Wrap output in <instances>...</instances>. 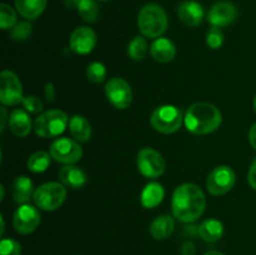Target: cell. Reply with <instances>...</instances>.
<instances>
[{
    "mask_svg": "<svg viewBox=\"0 0 256 255\" xmlns=\"http://www.w3.org/2000/svg\"><path fill=\"white\" fill-rule=\"evenodd\" d=\"M206 206V198L198 185L185 182L174 190L172 199V215L182 222L199 219Z\"/></svg>",
    "mask_w": 256,
    "mask_h": 255,
    "instance_id": "6da1fadb",
    "label": "cell"
},
{
    "mask_svg": "<svg viewBox=\"0 0 256 255\" xmlns=\"http://www.w3.org/2000/svg\"><path fill=\"white\" fill-rule=\"evenodd\" d=\"M222 116L220 110L210 102H195L188 109L184 122L190 132L196 135H206L215 132L220 126Z\"/></svg>",
    "mask_w": 256,
    "mask_h": 255,
    "instance_id": "7a4b0ae2",
    "label": "cell"
},
{
    "mask_svg": "<svg viewBox=\"0 0 256 255\" xmlns=\"http://www.w3.org/2000/svg\"><path fill=\"white\" fill-rule=\"evenodd\" d=\"M138 26L144 36L160 38L168 29V15L160 5L146 4L138 15Z\"/></svg>",
    "mask_w": 256,
    "mask_h": 255,
    "instance_id": "3957f363",
    "label": "cell"
},
{
    "mask_svg": "<svg viewBox=\"0 0 256 255\" xmlns=\"http://www.w3.org/2000/svg\"><path fill=\"white\" fill-rule=\"evenodd\" d=\"M69 116L62 110H48L35 119V134L45 139L59 136L69 126Z\"/></svg>",
    "mask_w": 256,
    "mask_h": 255,
    "instance_id": "277c9868",
    "label": "cell"
},
{
    "mask_svg": "<svg viewBox=\"0 0 256 255\" xmlns=\"http://www.w3.org/2000/svg\"><path fill=\"white\" fill-rule=\"evenodd\" d=\"M38 208L45 212H54L64 204L66 199V189L62 182H50L40 185L32 195Z\"/></svg>",
    "mask_w": 256,
    "mask_h": 255,
    "instance_id": "5b68a950",
    "label": "cell"
},
{
    "mask_svg": "<svg viewBox=\"0 0 256 255\" xmlns=\"http://www.w3.org/2000/svg\"><path fill=\"white\" fill-rule=\"evenodd\" d=\"M152 128L162 134H172L182 128V114L174 105H162L150 118Z\"/></svg>",
    "mask_w": 256,
    "mask_h": 255,
    "instance_id": "8992f818",
    "label": "cell"
},
{
    "mask_svg": "<svg viewBox=\"0 0 256 255\" xmlns=\"http://www.w3.org/2000/svg\"><path fill=\"white\" fill-rule=\"evenodd\" d=\"M105 95L116 109H126L132 102V90L122 78H112L105 85Z\"/></svg>",
    "mask_w": 256,
    "mask_h": 255,
    "instance_id": "52a82bcc",
    "label": "cell"
},
{
    "mask_svg": "<svg viewBox=\"0 0 256 255\" xmlns=\"http://www.w3.org/2000/svg\"><path fill=\"white\" fill-rule=\"evenodd\" d=\"M22 85L19 78L10 70H4L0 74V102L2 105L14 106L22 102Z\"/></svg>",
    "mask_w": 256,
    "mask_h": 255,
    "instance_id": "ba28073f",
    "label": "cell"
},
{
    "mask_svg": "<svg viewBox=\"0 0 256 255\" xmlns=\"http://www.w3.org/2000/svg\"><path fill=\"white\" fill-rule=\"evenodd\" d=\"M136 164L139 172L145 178L160 176L165 172V160L159 152L152 148H144L138 152Z\"/></svg>",
    "mask_w": 256,
    "mask_h": 255,
    "instance_id": "9c48e42d",
    "label": "cell"
},
{
    "mask_svg": "<svg viewBox=\"0 0 256 255\" xmlns=\"http://www.w3.org/2000/svg\"><path fill=\"white\" fill-rule=\"evenodd\" d=\"M54 160L62 164H75L82 156V150L76 140L70 138H59L52 144L49 150Z\"/></svg>",
    "mask_w": 256,
    "mask_h": 255,
    "instance_id": "30bf717a",
    "label": "cell"
},
{
    "mask_svg": "<svg viewBox=\"0 0 256 255\" xmlns=\"http://www.w3.org/2000/svg\"><path fill=\"white\" fill-rule=\"evenodd\" d=\"M235 172L232 168L226 165L216 166L209 174L206 180L208 192L214 196H220L232 189L235 184Z\"/></svg>",
    "mask_w": 256,
    "mask_h": 255,
    "instance_id": "8fae6325",
    "label": "cell"
},
{
    "mask_svg": "<svg viewBox=\"0 0 256 255\" xmlns=\"http://www.w3.org/2000/svg\"><path fill=\"white\" fill-rule=\"evenodd\" d=\"M40 224V212L29 204L20 205L12 216V225L20 234H30L35 232Z\"/></svg>",
    "mask_w": 256,
    "mask_h": 255,
    "instance_id": "7c38bea8",
    "label": "cell"
},
{
    "mask_svg": "<svg viewBox=\"0 0 256 255\" xmlns=\"http://www.w3.org/2000/svg\"><path fill=\"white\" fill-rule=\"evenodd\" d=\"M96 40V34L94 30L88 26H79L70 35V49L79 55L89 54L94 50Z\"/></svg>",
    "mask_w": 256,
    "mask_h": 255,
    "instance_id": "4fadbf2b",
    "label": "cell"
},
{
    "mask_svg": "<svg viewBox=\"0 0 256 255\" xmlns=\"http://www.w3.org/2000/svg\"><path fill=\"white\" fill-rule=\"evenodd\" d=\"M238 16V9L232 2H219L212 6L208 14V22L212 26H226Z\"/></svg>",
    "mask_w": 256,
    "mask_h": 255,
    "instance_id": "5bb4252c",
    "label": "cell"
},
{
    "mask_svg": "<svg viewBox=\"0 0 256 255\" xmlns=\"http://www.w3.org/2000/svg\"><path fill=\"white\" fill-rule=\"evenodd\" d=\"M179 19L188 26H198L204 19V9L198 2H184L178 9Z\"/></svg>",
    "mask_w": 256,
    "mask_h": 255,
    "instance_id": "9a60e30c",
    "label": "cell"
},
{
    "mask_svg": "<svg viewBox=\"0 0 256 255\" xmlns=\"http://www.w3.org/2000/svg\"><path fill=\"white\" fill-rule=\"evenodd\" d=\"M8 122H9V128L12 134L19 138L26 136L32 128V122L29 114L22 109L12 110L10 112Z\"/></svg>",
    "mask_w": 256,
    "mask_h": 255,
    "instance_id": "2e32d148",
    "label": "cell"
},
{
    "mask_svg": "<svg viewBox=\"0 0 256 255\" xmlns=\"http://www.w3.org/2000/svg\"><path fill=\"white\" fill-rule=\"evenodd\" d=\"M150 54L158 62H169L176 55V48L172 40L166 38H158L150 46Z\"/></svg>",
    "mask_w": 256,
    "mask_h": 255,
    "instance_id": "e0dca14e",
    "label": "cell"
},
{
    "mask_svg": "<svg viewBox=\"0 0 256 255\" xmlns=\"http://www.w3.org/2000/svg\"><path fill=\"white\" fill-rule=\"evenodd\" d=\"M59 178L62 184L72 189H80L88 182L86 174L75 165H65L59 170Z\"/></svg>",
    "mask_w": 256,
    "mask_h": 255,
    "instance_id": "ac0fdd59",
    "label": "cell"
},
{
    "mask_svg": "<svg viewBox=\"0 0 256 255\" xmlns=\"http://www.w3.org/2000/svg\"><path fill=\"white\" fill-rule=\"evenodd\" d=\"M48 0H15V8L22 18L35 20L42 14Z\"/></svg>",
    "mask_w": 256,
    "mask_h": 255,
    "instance_id": "d6986e66",
    "label": "cell"
},
{
    "mask_svg": "<svg viewBox=\"0 0 256 255\" xmlns=\"http://www.w3.org/2000/svg\"><path fill=\"white\" fill-rule=\"evenodd\" d=\"M164 196V186L159 182H150L142 189V195H140V202H142V205L144 208L152 209V208H156L162 202Z\"/></svg>",
    "mask_w": 256,
    "mask_h": 255,
    "instance_id": "ffe728a7",
    "label": "cell"
},
{
    "mask_svg": "<svg viewBox=\"0 0 256 255\" xmlns=\"http://www.w3.org/2000/svg\"><path fill=\"white\" fill-rule=\"evenodd\" d=\"M32 182L28 176H16L12 182V198L14 202L18 204L22 205L26 204L30 198L34 195L32 192Z\"/></svg>",
    "mask_w": 256,
    "mask_h": 255,
    "instance_id": "44dd1931",
    "label": "cell"
},
{
    "mask_svg": "<svg viewBox=\"0 0 256 255\" xmlns=\"http://www.w3.org/2000/svg\"><path fill=\"white\" fill-rule=\"evenodd\" d=\"M69 129L70 134L76 142H86L92 138V125L88 122L86 118L82 115H74L70 118Z\"/></svg>",
    "mask_w": 256,
    "mask_h": 255,
    "instance_id": "7402d4cb",
    "label": "cell"
},
{
    "mask_svg": "<svg viewBox=\"0 0 256 255\" xmlns=\"http://www.w3.org/2000/svg\"><path fill=\"white\" fill-rule=\"evenodd\" d=\"M174 228V219L169 215H162V216H158L156 219L152 220V222L150 224V234L154 239L164 240L172 234Z\"/></svg>",
    "mask_w": 256,
    "mask_h": 255,
    "instance_id": "603a6c76",
    "label": "cell"
},
{
    "mask_svg": "<svg viewBox=\"0 0 256 255\" xmlns=\"http://www.w3.org/2000/svg\"><path fill=\"white\" fill-rule=\"evenodd\" d=\"M199 235L204 242H215L224 235V225L216 219H208L200 224Z\"/></svg>",
    "mask_w": 256,
    "mask_h": 255,
    "instance_id": "cb8c5ba5",
    "label": "cell"
},
{
    "mask_svg": "<svg viewBox=\"0 0 256 255\" xmlns=\"http://www.w3.org/2000/svg\"><path fill=\"white\" fill-rule=\"evenodd\" d=\"M50 152H34L28 159V169L32 172H44L50 165Z\"/></svg>",
    "mask_w": 256,
    "mask_h": 255,
    "instance_id": "d4e9b609",
    "label": "cell"
},
{
    "mask_svg": "<svg viewBox=\"0 0 256 255\" xmlns=\"http://www.w3.org/2000/svg\"><path fill=\"white\" fill-rule=\"evenodd\" d=\"M148 52H149V45H148L145 38L142 36H135L128 46V55L130 59L135 60V62H140L144 59Z\"/></svg>",
    "mask_w": 256,
    "mask_h": 255,
    "instance_id": "484cf974",
    "label": "cell"
},
{
    "mask_svg": "<svg viewBox=\"0 0 256 255\" xmlns=\"http://www.w3.org/2000/svg\"><path fill=\"white\" fill-rule=\"evenodd\" d=\"M78 12L80 18L86 22H96L99 18V6L95 0H80Z\"/></svg>",
    "mask_w": 256,
    "mask_h": 255,
    "instance_id": "4316f807",
    "label": "cell"
},
{
    "mask_svg": "<svg viewBox=\"0 0 256 255\" xmlns=\"http://www.w3.org/2000/svg\"><path fill=\"white\" fill-rule=\"evenodd\" d=\"M16 19V12H15V10L10 5H0V26H2V30L14 28L18 24Z\"/></svg>",
    "mask_w": 256,
    "mask_h": 255,
    "instance_id": "83f0119b",
    "label": "cell"
},
{
    "mask_svg": "<svg viewBox=\"0 0 256 255\" xmlns=\"http://www.w3.org/2000/svg\"><path fill=\"white\" fill-rule=\"evenodd\" d=\"M86 76L92 82L100 84V82H104L105 76H106V68L99 62H92V64L88 65Z\"/></svg>",
    "mask_w": 256,
    "mask_h": 255,
    "instance_id": "f1b7e54d",
    "label": "cell"
},
{
    "mask_svg": "<svg viewBox=\"0 0 256 255\" xmlns=\"http://www.w3.org/2000/svg\"><path fill=\"white\" fill-rule=\"evenodd\" d=\"M32 26L26 22H20L15 25L14 28L10 32V38L15 42H22V40H26L28 36L32 34Z\"/></svg>",
    "mask_w": 256,
    "mask_h": 255,
    "instance_id": "f546056e",
    "label": "cell"
},
{
    "mask_svg": "<svg viewBox=\"0 0 256 255\" xmlns=\"http://www.w3.org/2000/svg\"><path fill=\"white\" fill-rule=\"evenodd\" d=\"M224 42V32H222L219 26H212L206 35V44L212 49H219Z\"/></svg>",
    "mask_w": 256,
    "mask_h": 255,
    "instance_id": "4dcf8cb0",
    "label": "cell"
},
{
    "mask_svg": "<svg viewBox=\"0 0 256 255\" xmlns=\"http://www.w3.org/2000/svg\"><path fill=\"white\" fill-rule=\"evenodd\" d=\"M22 246L14 239H2L0 242V255H20Z\"/></svg>",
    "mask_w": 256,
    "mask_h": 255,
    "instance_id": "1f68e13d",
    "label": "cell"
},
{
    "mask_svg": "<svg viewBox=\"0 0 256 255\" xmlns=\"http://www.w3.org/2000/svg\"><path fill=\"white\" fill-rule=\"evenodd\" d=\"M22 105H24V108L28 112H32V114H38V112H40L42 110V100L38 96H35V95H29V96L24 98Z\"/></svg>",
    "mask_w": 256,
    "mask_h": 255,
    "instance_id": "d6a6232c",
    "label": "cell"
},
{
    "mask_svg": "<svg viewBox=\"0 0 256 255\" xmlns=\"http://www.w3.org/2000/svg\"><path fill=\"white\" fill-rule=\"evenodd\" d=\"M248 182H249L250 186L256 190V159L252 162V166L249 169V174H248Z\"/></svg>",
    "mask_w": 256,
    "mask_h": 255,
    "instance_id": "836d02e7",
    "label": "cell"
},
{
    "mask_svg": "<svg viewBox=\"0 0 256 255\" xmlns=\"http://www.w3.org/2000/svg\"><path fill=\"white\" fill-rule=\"evenodd\" d=\"M45 96L49 102H52L55 98V89L52 84H46V88H45Z\"/></svg>",
    "mask_w": 256,
    "mask_h": 255,
    "instance_id": "e575fe53",
    "label": "cell"
},
{
    "mask_svg": "<svg viewBox=\"0 0 256 255\" xmlns=\"http://www.w3.org/2000/svg\"><path fill=\"white\" fill-rule=\"evenodd\" d=\"M249 142L252 144V146L256 150V122L249 130Z\"/></svg>",
    "mask_w": 256,
    "mask_h": 255,
    "instance_id": "d590c367",
    "label": "cell"
},
{
    "mask_svg": "<svg viewBox=\"0 0 256 255\" xmlns=\"http://www.w3.org/2000/svg\"><path fill=\"white\" fill-rule=\"evenodd\" d=\"M79 2H80V0H64L65 6L70 10L78 9V6H79Z\"/></svg>",
    "mask_w": 256,
    "mask_h": 255,
    "instance_id": "8d00e7d4",
    "label": "cell"
},
{
    "mask_svg": "<svg viewBox=\"0 0 256 255\" xmlns=\"http://www.w3.org/2000/svg\"><path fill=\"white\" fill-rule=\"evenodd\" d=\"M182 252H184V255H192L195 252L194 245L190 244V242H186V244H185V246L182 248Z\"/></svg>",
    "mask_w": 256,
    "mask_h": 255,
    "instance_id": "74e56055",
    "label": "cell"
},
{
    "mask_svg": "<svg viewBox=\"0 0 256 255\" xmlns=\"http://www.w3.org/2000/svg\"><path fill=\"white\" fill-rule=\"evenodd\" d=\"M2 130L5 129V122H6V110H5V108L2 106Z\"/></svg>",
    "mask_w": 256,
    "mask_h": 255,
    "instance_id": "f35d334b",
    "label": "cell"
},
{
    "mask_svg": "<svg viewBox=\"0 0 256 255\" xmlns=\"http://www.w3.org/2000/svg\"><path fill=\"white\" fill-rule=\"evenodd\" d=\"M205 255H225V254H222V252H216V250H212V252H208Z\"/></svg>",
    "mask_w": 256,
    "mask_h": 255,
    "instance_id": "ab89813d",
    "label": "cell"
},
{
    "mask_svg": "<svg viewBox=\"0 0 256 255\" xmlns=\"http://www.w3.org/2000/svg\"><path fill=\"white\" fill-rule=\"evenodd\" d=\"M254 110H255V112H256V96L254 98Z\"/></svg>",
    "mask_w": 256,
    "mask_h": 255,
    "instance_id": "60d3db41",
    "label": "cell"
},
{
    "mask_svg": "<svg viewBox=\"0 0 256 255\" xmlns=\"http://www.w3.org/2000/svg\"><path fill=\"white\" fill-rule=\"evenodd\" d=\"M100 2H108V0H100Z\"/></svg>",
    "mask_w": 256,
    "mask_h": 255,
    "instance_id": "b9f144b4",
    "label": "cell"
}]
</instances>
